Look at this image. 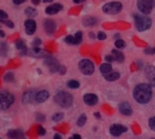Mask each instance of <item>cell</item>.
Segmentation results:
<instances>
[{"label":"cell","instance_id":"1","mask_svg":"<svg viewBox=\"0 0 155 139\" xmlns=\"http://www.w3.org/2000/svg\"><path fill=\"white\" fill-rule=\"evenodd\" d=\"M133 96L135 101L141 105L150 102L153 97V89L148 83L138 84L133 91Z\"/></svg>","mask_w":155,"mask_h":139},{"label":"cell","instance_id":"2","mask_svg":"<svg viewBox=\"0 0 155 139\" xmlns=\"http://www.w3.org/2000/svg\"><path fill=\"white\" fill-rule=\"evenodd\" d=\"M54 100L59 107L67 109L73 105L74 98H73L72 94H70L69 92L64 91V90H61L54 95Z\"/></svg>","mask_w":155,"mask_h":139},{"label":"cell","instance_id":"3","mask_svg":"<svg viewBox=\"0 0 155 139\" xmlns=\"http://www.w3.org/2000/svg\"><path fill=\"white\" fill-rule=\"evenodd\" d=\"M134 18L135 27L139 32H144V31L151 28L152 19L150 17H148L147 15L140 14H134Z\"/></svg>","mask_w":155,"mask_h":139},{"label":"cell","instance_id":"4","mask_svg":"<svg viewBox=\"0 0 155 139\" xmlns=\"http://www.w3.org/2000/svg\"><path fill=\"white\" fill-rule=\"evenodd\" d=\"M15 102V96L7 90L0 91V109L6 110Z\"/></svg>","mask_w":155,"mask_h":139},{"label":"cell","instance_id":"5","mask_svg":"<svg viewBox=\"0 0 155 139\" xmlns=\"http://www.w3.org/2000/svg\"><path fill=\"white\" fill-rule=\"evenodd\" d=\"M78 67H79L80 71L84 75L90 76L94 72V64L92 61H90L88 59L81 60L79 62Z\"/></svg>","mask_w":155,"mask_h":139},{"label":"cell","instance_id":"6","mask_svg":"<svg viewBox=\"0 0 155 139\" xmlns=\"http://www.w3.org/2000/svg\"><path fill=\"white\" fill-rule=\"evenodd\" d=\"M137 7L144 15L149 14L155 7V0H138Z\"/></svg>","mask_w":155,"mask_h":139},{"label":"cell","instance_id":"7","mask_svg":"<svg viewBox=\"0 0 155 139\" xmlns=\"http://www.w3.org/2000/svg\"><path fill=\"white\" fill-rule=\"evenodd\" d=\"M123 9V5L121 2H109L103 6V11L107 14H119Z\"/></svg>","mask_w":155,"mask_h":139},{"label":"cell","instance_id":"8","mask_svg":"<svg viewBox=\"0 0 155 139\" xmlns=\"http://www.w3.org/2000/svg\"><path fill=\"white\" fill-rule=\"evenodd\" d=\"M127 128L122 124H113L111 127H110V129H109V132L110 134L113 136V137H118L120 136H122L124 133L127 132Z\"/></svg>","mask_w":155,"mask_h":139},{"label":"cell","instance_id":"9","mask_svg":"<svg viewBox=\"0 0 155 139\" xmlns=\"http://www.w3.org/2000/svg\"><path fill=\"white\" fill-rule=\"evenodd\" d=\"M45 65H46L48 68H49V71L50 72L52 73H55L59 71V67H60V64L58 62V61L54 58V57H47L45 60Z\"/></svg>","mask_w":155,"mask_h":139},{"label":"cell","instance_id":"10","mask_svg":"<svg viewBox=\"0 0 155 139\" xmlns=\"http://www.w3.org/2000/svg\"><path fill=\"white\" fill-rule=\"evenodd\" d=\"M145 76L149 81L151 87H155V67L153 65H147L144 69Z\"/></svg>","mask_w":155,"mask_h":139},{"label":"cell","instance_id":"11","mask_svg":"<svg viewBox=\"0 0 155 139\" xmlns=\"http://www.w3.org/2000/svg\"><path fill=\"white\" fill-rule=\"evenodd\" d=\"M27 54L32 56V57H36V58H42V57H50L49 53L46 52L45 50L40 49L39 47H33L31 49L27 50Z\"/></svg>","mask_w":155,"mask_h":139},{"label":"cell","instance_id":"12","mask_svg":"<svg viewBox=\"0 0 155 139\" xmlns=\"http://www.w3.org/2000/svg\"><path fill=\"white\" fill-rule=\"evenodd\" d=\"M36 91L35 90H26L23 97H22V102L26 105V104H31L34 101H35V96H36Z\"/></svg>","mask_w":155,"mask_h":139},{"label":"cell","instance_id":"13","mask_svg":"<svg viewBox=\"0 0 155 139\" xmlns=\"http://www.w3.org/2000/svg\"><path fill=\"white\" fill-rule=\"evenodd\" d=\"M118 109H119V111H120V113L122 115L126 116V117H129V116H131L133 114V108L130 105V103L126 102V101L121 102L118 105Z\"/></svg>","mask_w":155,"mask_h":139},{"label":"cell","instance_id":"14","mask_svg":"<svg viewBox=\"0 0 155 139\" xmlns=\"http://www.w3.org/2000/svg\"><path fill=\"white\" fill-rule=\"evenodd\" d=\"M83 100H84V102L88 106H94L98 102V97L97 95L94 93H87L84 95Z\"/></svg>","mask_w":155,"mask_h":139},{"label":"cell","instance_id":"15","mask_svg":"<svg viewBox=\"0 0 155 139\" xmlns=\"http://www.w3.org/2000/svg\"><path fill=\"white\" fill-rule=\"evenodd\" d=\"M25 33L28 35H32L36 30V23L33 19H27L25 22Z\"/></svg>","mask_w":155,"mask_h":139},{"label":"cell","instance_id":"16","mask_svg":"<svg viewBox=\"0 0 155 139\" xmlns=\"http://www.w3.org/2000/svg\"><path fill=\"white\" fill-rule=\"evenodd\" d=\"M44 27H45V32H46L48 34H52V33L55 31L56 24H55V22H54V20L45 19V22H44Z\"/></svg>","mask_w":155,"mask_h":139},{"label":"cell","instance_id":"17","mask_svg":"<svg viewBox=\"0 0 155 139\" xmlns=\"http://www.w3.org/2000/svg\"><path fill=\"white\" fill-rule=\"evenodd\" d=\"M63 10V5L61 4H54L45 8V13L48 14H55Z\"/></svg>","mask_w":155,"mask_h":139},{"label":"cell","instance_id":"18","mask_svg":"<svg viewBox=\"0 0 155 139\" xmlns=\"http://www.w3.org/2000/svg\"><path fill=\"white\" fill-rule=\"evenodd\" d=\"M49 98V92L47 90H40L36 93L35 96V102L37 103H43L45 100H47Z\"/></svg>","mask_w":155,"mask_h":139},{"label":"cell","instance_id":"19","mask_svg":"<svg viewBox=\"0 0 155 139\" xmlns=\"http://www.w3.org/2000/svg\"><path fill=\"white\" fill-rule=\"evenodd\" d=\"M112 55L114 56L115 62H118L120 63H123L124 62V55L119 50H115V49L112 50Z\"/></svg>","mask_w":155,"mask_h":139},{"label":"cell","instance_id":"20","mask_svg":"<svg viewBox=\"0 0 155 139\" xmlns=\"http://www.w3.org/2000/svg\"><path fill=\"white\" fill-rule=\"evenodd\" d=\"M121 77V74L117 71H112L110 72L109 74H106V75H104V78L108 81H117L119 80Z\"/></svg>","mask_w":155,"mask_h":139},{"label":"cell","instance_id":"21","mask_svg":"<svg viewBox=\"0 0 155 139\" xmlns=\"http://www.w3.org/2000/svg\"><path fill=\"white\" fill-rule=\"evenodd\" d=\"M100 71L103 75H106V74H109L110 72L113 71V66L112 64L110 63H103L101 66H100Z\"/></svg>","mask_w":155,"mask_h":139},{"label":"cell","instance_id":"22","mask_svg":"<svg viewBox=\"0 0 155 139\" xmlns=\"http://www.w3.org/2000/svg\"><path fill=\"white\" fill-rule=\"evenodd\" d=\"M83 24L84 26H93L97 24V20L93 16H86L83 19Z\"/></svg>","mask_w":155,"mask_h":139},{"label":"cell","instance_id":"23","mask_svg":"<svg viewBox=\"0 0 155 139\" xmlns=\"http://www.w3.org/2000/svg\"><path fill=\"white\" fill-rule=\"evenodd\" d=\"M7 136L9 137V138L11 139H21L22 138V133L20 130H10L7 134Z\"/></svg>","mask_w":155,"mask_h":139},{"label":"cell","instance_id":"24","mask_svg":"<svg viewBox=\"0 0 155 139\" xmlns=\"http://www.w3.org/2000/svg\"><path fill=\"white\" fill-rule=\"evenodd\" d=\"M15 46H16V48H17L18 50L22 51V53H23V54H24V53H27V49H26L25 43V42H24L22 39H20V40H18V41L16 42Z\"/></svg>","mask_w":155,"mask_h":139},{"label":"cell","instance_id":"25","mask_svg":"<svg viewBox=\"0 0 155 139\" xmlns=\"http://www.w3.org/2000/svg\"><path fill=\"white\" fill-rule=\"evenodd\" d=\"M37 10L35 8H33V7H27L25 10V14L28 16V17H35L37 15Z\"/></svg>","mask_w":155,"mask_h":139},{"label":"cell","instance_id":"26","mask_svg":"<svg viewBox=\"0 0 155 139\" xmlns=\"http://www.w3.org/2000/svg\"><path fill=\"white\" fill-rule=\"evenodd\" d=\"M86 120H87V117H86V115L85 114H82L80 117H79V118L77 119V126L79 127V128H83L84 125H85V123H86Z\"/></svg>","mask_w":155,"mask_h":139},{"label":"cell","instance_id":"27","mask_svg":"<svg viewBox=\"0 0 155 139\" xmlns=\"http://www.w3.org/2000/svg\"><path fill=\"white\" fill-rule=\"evenodd\" d=\"M66 85L69 89H78L80 87V82L75 80H71V81H67Z\"/></svg>","mask_w":155,"mask_h":139},{"label":"cell","instance_id":"28","mask_svg":"<svg viewBox=\"0 0 155 139\" xmlns=\"http://www.w3.org/2000/svg\"><path fill=\"white\" fill-rule=\"evenodd\" d=\"M64 41H65L66 43L71 44V45H75V44H77V42H76L75 38H74V36H73V35H67V36L65 37Z\"/></svg>","mask_w":155,"mask_h":139},{"label":"cell","instance_id":"29","mask_svg":"<svg viewBox=\"0 0 155 139\" xmlns=\"http://www.w3.org/2000/svg\"><path fill=\"white\" fill-rule=\"evenodd\" d=\"M64 114L62 113V112H58V113H55L53 117H52V119L53 121L54 122H59L61 120L64 119Z\"/></svg>","mask_w":155,"mask_h":139},{"label":"cell","instance_id":"30","mask_svg":"<svg viewBox=\"0 0 155 139\" xmlns=\"http://www.w3.org/2000/svg\"><path fill=\"white\" fill-rule=\"evenodd\" d=\"M7 53V45L5 43H0V54L5 56Z\"/></svg>","mask_w":155,"mask_h":139},{"label":"cell","instance_id":"31","mask_svg":"<svg viewBox=\"0 0 155 139\" xmlns=\"http://www.w3.org/2000/svg\"><path fill=\"white\" fill-rule=\"evenodd\" d=\"M114 45H115V47L118 48V49H123V48L125 47V42H124V40H122V39H118V40L115 41Z\"/></svg>","mask_w":155,"mask_h":139},{"label":"cell","instance_id":"32","mask_svg":"<svg viewBox=\"0 0 155 139\" xmlns=\"http://www.w3.org/2000/svg\"><path fill=\"white\" fill-rule=\"evenodd\" d=\"M14 78H15V76L12 72H7L4 76V81L6 82H11V81H13Z\"/></svg>","mask_w":155,"mask_h":139},{"label":"cell","instance_id":"33","mask_svg":"<svg viewBox=\"0 0 155 139\" xmlns=\"http://www.w3.org/2000/svg\"><path fill=\"white\" fill-rule=\"evenodd\" d=\"M74 38H75V40H76V42H77V44L81 43L82 41H83V33H82L81 31H78L77 33H75Z\"/></svg>","mask_w":155,"mask_h":139},{"label":"cell","instance_id":"34","mask_svg":"<svg viewBox=\"0 0 155 139\" xmlns=\"http://www.w3.org/2000/svg\"><path fill=\"white\" fill-rule=\"evenodd\" d=\"M0 22L1 23H4L7 27L11 28V29L15 27V24H14V23L12 21H9V20H0Z\"/></svg>","mask_w":155,"mask_h":139},{"label":"cell","instance_id":"35","mask_svg":"<svg viewBox=\"0 0 155 139\" xmlns=\"http://www.w3.org/2000/svg\"><path fill=\"white\" fill-rule=\"evenodd\" d=\"M149 127L153 131L155 132V116L149 119Z\"/></svg>","mask_w":155,"mask_h":139},{"label":"cell","instance_id":"36","mask_svg":"<svg viewBox=\"0 0 155 139\" xmlns=\"http://www.w3.org/2000/svg\"><path fill=\"white\" fill-rule=\"evenodd\" d=\"M97 38H98L100 41H104V40H105V39L107 38V35H106V33H104V32H99V33H97Z\"/></svg>","mask_w":155,"mask_h":139},{"label":"cell","instance_id":"37","mask_svg":"<svg viewBox=\"0 0 155 139\" xmlns=\"http://www.w3.org/2000/svg\"><path fill=\"white\" fill-rule=\"evenodd\" d=\"M35 118H36L38 121H40V122H44L45 119V115H43V114H41V113H36Z\"/></svg>","mask_w":155,"mask_h":139},{"label":"cell","instance_id":"38","mask_svg":"<svg viewBox=\"0 0 155 139\" xmlns=\"http://www.w3.org/2000/svg\"><path fill=\"white\" fill-rule=\"evenodd\" d=\"M144 52H145L146 54H151V55L154 54V53H155V47H150V48H146V49L144 50Z\"/></svg>","mask_w":155,"mask_h":139},{"label":"cell","instance_id":"39","mask_svg":"<svg viewBox=\"0 0 155 139\" xmlns=\"http://www.w3.org/2000/svg\"><path fill=\"white\" fill-rule=\"evenodd\" d=\"M41 43H42V41L39 38H35V39H34V41L32 43V45L34 47H38Z\"/></svg>","mask_w":155,"mask_h":139},{"label":"cell","instance_id":"40","mask_svg":"<svg viewBox=\"0 0 155 139\" xmlns=\"http://www.w3.org/2000/svg\"><path fill=\"white\" fill-rule=\"evenodd\" d=\"M37 132H38V134H39L40 136H45V135L46 134V131H45V128H44L42 126H39V127H38Z\"/></svg>","mask_w":155,"mask_h":139},{"label":"cell","instance_id":"41","mask_svg":"<svg viewBox=\"0 0 155 139\" xmlns=\"http://www.w3.org/2000/svg\"><path fill=\"white\" fill-rule=\"evenodd\" d=\"M7 17H8L7 14L5 11L0 10V20H5V19H7Z\"/></svg>","mask_w":155,"mask_h":139},{"label":"cell","instance_id":"42","mask_svg":"<svg viewBox=\"0 0 155 139\" xmlns=\"http://www.w3.org/2000/svg\"><path fill=\"white\" fill-rule=\"evenodd\" d=\"M105 61L108 62V63H111V62H114V56H113L112 54L106 55V56H105Z\"/></svg>","mask_w":155,"mask_h":139},{"label":"cell","instance_id":"43","mask_svg":"<svg viewBox=\"0 0 155 139\" xmlns=\"http://www.w3.org/2000/svg\"><path fill=\"white\" fill-rule=\"evenodd\" d=\"M58 72H59L61 75H64V74H65V72H66V68H65L64 66H63V65H60Z\"/></svg>","mask_w":155,"mask_h":139},{"label":"cell","instance_id":"44","mask_svg":"<svg viewBox=\"0 0 155 139\" xmlns=\"http://www.w3.org/2000/svg\"><path fill=\"white\" fill-rule=\"evenodd\" d=\"M26 0H13V3L15 4V5H21L23 4L24 2H25Z\"/></svg>","mask_w":155,"mask_h":139},{"label":"cell","instance_id":"45","mask_svg":"<svg viewBox=\"0 0 155 139\" xmlns=\"http://www.w3.org/2000/svg\"><path fill=\"white\" fill-rule=\"evenodd\" d=\"M94 116L97 119H101V118H102L100 112H94Z\"/></svg>","mask_w":155,"mask_h":139},{"label":"cell","instance_id":"46","mask_svg":"<svg viewBox=\"0 0 155 139\" xmlns=\"http://www.w3.org/2000/svg\"><path fill=\"white\" fill-rule=\"evenodd\" d=\"M72 138L73 139H82V137H81V136H80V135H78V134H74V135L72 137Z\"/></svg>","mask_w":155,"mask_h":139},{"label":"cell","instance_id":"47","mask_svg":"<svg viewBox=\"0 0 155 139\" xmlns=\"http://www.w3.org/2000/svg\"><path fill=\"white\" fill-rule=\"evenodd\" d=\"M40 2H41V0H32V3H33L35 5H39V4H40Z\"/></svg>","mask_w":155,"mask_h":139},{"label":"cell","instance_id":"48","mask_svg":"<svg viewBox=\"0 0 155 139\" xmlns=\"http://www.w3.org/2000/svg\"><path fill=\"white\" fill-rule=\"evenodd\" d=\"M54 139H62V137H61V135L60 134H54Z\"/></svg>","mask_w":155,"mask_h":139},{"label":"cell","instance_id":"49","mask_svg":"<svg viewBox=\"0 0 155 139\" xmlns=\"http://www.w3.org/2000/svg\"><path fill=\"white\" fill-rule=\"evenodd\" d=\"M89 37H91L92 39H94V38H95V36H94V33H93V32L89 33Z\"/></svg>","mask_w":155,"mask_h":139},{"label":"cell","instance_id":"50","mask_svg":"<svg viewBox=\"0 0 155 139\" xmlns=\"http://www.w3.org/2000/svg\"><path fill=\"white\" fill-rule=\"evenodd\" d=\"M5 33H4V31L0 30V37H5Z\"/></svg>","mask_w":155,"mask_h":139},{"label":"cell","instance_id":"51","mask_svg":"<svg viewBox=\"0 0 155 139\" xmlns=\"http://www.w3.org/2000/svg\"><path fill=\"white\" fill-rule=\"evenodd\" d=\"M54 0H43L44 3H50V2H53Z\"/></svg>","mask_w":155,"mask_h":139},{"label":"cell","instance_id":"52","mask_svg":"<svg viewBox=\"0 0 155 139\" xmlns=\"http://www.w3.org/2000/svg\"><path fill=\"white\" fill-rule=\"evenodd\" d=\"M75 4H78V3H80V0H73Z\"/></svg>","mask_w":155,"mask_h":139},{"label":"cell","instance_id":"53","mask_svg":"<svg viewBox=\"0 0 155 139\" xmlns=\"http://www.w3.org/2000/svg\"><path fill=\"white\" fill-rule=\"evenodd\" d=\"M84 1H85V0H80V2H84Z\"/></svg>","mask_w":155,"mask_h":139},{"label":"cell","instance_id":"54","mask_svg":"<svg viewBox=\"0 0 155 139\" xmlns=\"http://www.w3.org/2000/svg\"><path fill=\"white\" fill-rule=\"evenodd\" d=\"M68 139H73V138H72V137H70V138H68Z\"/></svg>","mask_w":155,"mask_h":139},{"label":"cell","instance_id":"55","mask_svg":"<svg viewBox=\"0 0 155 139\" xmlns=\"http://www.w3.org/2000/svg\"><path fill=\"white\" fill-rule=\"evenodd\" d=\"M21 139H25V138H24V137H22V138H21Z\"/></svg>","mask_w":155,"mask_h":139},{"label":"cell","instance_id":"56","mask_svg":"<svg viewBox=\"0 0 155 139\" xmlns=\"http://www.w3.org/2000/svg\"><path fill=\"white\" fill-rule=\"evenodd\" d=\"M151 139H155V138H151Z\"/></svg>","mask_w":155,"mask_h":139},{"label":"cell","instance_id":"57","mask_svg":"<svg viewBox=\"0 0 155 139\" xmlns=\"http://www.w3.org/2000/svg\"><path fill=\"white\" fill-rule=\"evenodd\" d=\"M0 139H1V138H0Z\"/></svg>","mask_w":155,"mask_h":139}]
</instances>
